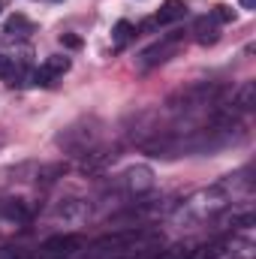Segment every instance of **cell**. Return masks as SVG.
Masks as SVG:
<instances>
[{"label": "cell", "instance_id": "cell-1", "mask_svg": "<svg viewBox=\"0 0 256 259\" xmlns=\"http://www.w3.org/2000/svg\"><path fill=\"white\" fill-rule=\"evenodd\" d=\"M78 244H81L78 235H58V238H52V241H46V244L39 247V256L42 259H64V256H69Z\"/></svg>", "mask_w": 256, "mask_h": 259}, {"label": "cell", "instance_id": "cell-2", "mask_svg": "<svg viewBox=\"0 0 256 259\" xmlns=\"http://www.w3.org/2000/svg\"><path fill=\"white\" fill-rule=\"evenodd\" d=\"M66 69H69V58L52 55V58H46L42 69H36V72H33V81H36V84H52V78L64 75Z\"/></svg>", "mask_w": 256, "mask_h": 259}, {"label": "cell", "instance_id": "cell-3", "mask_svg": "<svg viewBox=\"0 0 256 259\" xmlns=\"http://www.w3.org/2000/svg\"><path fill=\"white\" fill-rule=\"evenodd\" d=\"M175 49H178V36H169V39H163L160 46H151L145 55H142V66L148 69V66L160 64V61H166L169 55H175Z\"/></svg>", "mask_w": 256, "mask_h": 259}, {"label": "cell", "instance_id": "cell-4", "mask_svg": "<svg viewBox=\"0 0 256 259\" xmlns=\"http://www.w3.org/2000/svg\"><path fill=\"white\" fill-rule=\"evenodd\" d=\"M193 33H196V42H199V46H214V42L220 39V33H217V21H214V18H208V15L196 18Z\"/></svg>", "mask_w": 256, "mask_h": 259}, {"label": "cell", "instance_id": "cell-5", "mask_svg": "<svg viewBox=\"0 0 256 259\" xmlns=\"http://www.w3.org/2000/svg\"><path fill=\"white\" fill-rule=\"evenodd\" d=\"M151 184H154V175H151V169L148 166H136V169H130L127 172V187L130 193H145V190H151Z\"/></svg>", "mask_w": 256, "mask_h": 259}, {"label": "cell", "instance_id": "cell-6", "mask_svg": "<svg viewBox=\"0 0 256 259\" xmlns=\"http://www.w3.org/2000/svg\"><path fill=\"white\" fill-rule=\"evenodd\" d=\"M187 15V6H184V0H166L163 6H160V12H157V24H169V21H178V18H184Z\"/></svg>", "mask_w": 256, "mask_h": 259}, {"label": "cell", "instance_id": "cell-7", "mask_svg": "<svg viewBox=\"0 0 256 259\" xmlns=\"http://www.w3.org/2000/svg\"><path fill=\"white\" fill-rule=\"evenodd\" d=\"M253 94H256V84H253V81H247V84L241 88L238 100H235V103H238V109H244V112H247V109H253Z\"/></svg>", "mask_w": 256, "mask_h": 259}, {"label": "cell", "instance_id": "cell-8", "mask_svg": "<svg viewBox=\"0 0 256 259\" xmlns=\"http://www.w3.org/2000/svg\"><path fill=\"white\" fill-rule=\"evenodd\" d=\"M133 33H136V27H133L130 21H118V24H115V30H112V36H115V42H118V46H124Z\"/></svg>", "mask_w": 256, "mask_h": 259}, {"label": "cell", "instance_id": "cell-9", "mask_svg": "<svg viewBox=\"0 0 256 259\" xmlns=\"http://www.w3.org/2000/svg\"><path fill=\"white\" fill-rule=\"evenodd\" d=\"M0 78H6L9 84H12V78H15V64H12V58H6V55H0Z\"/></svg>", "mask_w": 256, "mask_h": 259}, {"label": "cell", "instance_id": "cell-10", "mask_svg": "<svg viewBox=\"0 0 256 259\" xmlns=\"http://www.w3.org/2000/svg\"><path fill=\"white\" fill-rule=\"evenodd\" d=\"M211 18H214V21H223V24H229V21H235V12H232L229 6H223V3H220V6H214Z\"/></svg>", "mask_w": 256, "mask_h": 259}, {"label": "cell", "instance_id": "cell-11", "mask_svg": "<svg viewBox=\"0 0 256 259\" xmlns=\"http://www.w3.org/2000/svg\"><path fill=\"white\" fill-rule=\"evenodd\" d=\"M15 30H30V24H27L21 15H12L9 24H6V33H15Z\"/></svg>", "mask_w": 256, "mask_h": 259}, {"label": "cell", "instance_id": "cell-12", "mask_svg": "<svg viewBox=\"0 0 256 259\" xmlns=\"http://www.w3.org/2000/svg\"><path fill=\"white\" fill-rule=\"evenodd\" d=\"M61 42L66 49H81V36H75V33H61Z\"/></svg>", "mask_w": 256, "mask_h": 259}, {"label": "cell", "instance_id": "cell-13", "mask_svg": "<svg viewBox=\"0 0 256 259\" xmlns=\"http://www.w3.org/2000/svg\"><path fill=\"white\" fill-rule=\"evenodd\" d=\"M0 259H21V256H18L15 250H9V247H6V250H0Z\"/></svg>", "mask_w": 256, "mask_h": 259}, {"label": "cell", "instance_id": "cell-14", "mask_svg": "<svg viewBox=\"0 0 256 259\" xmlns=\"http://www.w3.org/2000/svg\"><path fill=\"white\" fill-rule=\"evenodd\" d=\"M238 3H241L244 9H256V0H238Z\"/></svg>", "mask_w": 256, "mask_h": 259}]
</instances>
